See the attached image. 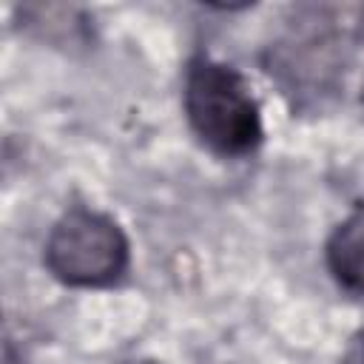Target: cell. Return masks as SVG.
Listing matches in <instances>:
<instances>
[{"mask_svg": "<svg viewBox=\"0 0 364 364\" xmlns=\"http://www.w3.org/2000/svg\"><path fill=\"white\" fill-rule=\"evenodd\" d=\"M185 111L196 136L216 154L242 156L262 142L259 105L230 65L196 57L185 77Z\"/></svg>", "mask_w": 364, "mask_h": 364, "instance_id": "obj_1", "label": "cell"}, {"mask_svg": "<svg viewBox=\"0 0 364 364\" xmlns=\"http://www.w3.org/2000/svg\"><path fill=\"white\" fill-rule=\"evenodd\" d=\"M46 264L71 287H102L125 273L128 239L111 216L71 208L46 239Z\"/></svg>", "mask_w": 364, "mask_h": 364, "instance_id": "obj_2", "label": "cell"}, {"mask_svg": "<svg viewBox=\"0 0 364 364\" xmlns=\"http://www.w3.org/2000/svg\"><path fill=\"white\" fill-rule=\"evenodd\" d=\"M327 267L344 290L364 296V208L353 210L333 230L327 242Z\"/></svg>", "mask_w": 364, "mask_h": 364, "instance_id": "obj_3", "label": "cell"}, {"mask_svg": "<svg viewBox=\"0 0 364 364\" xmlns=\"http://www.w3.org/2000/svg\"><path fill=\"white\" fill-rule=\"evenodd\" d=\"M347 364H364V333H358L350 344V353H347Z\"/></svg>", "mask_w": 364, "mask_h": 364, "instance_id": "obj_4", "label": "cell"}, {"mask_svg": "<svg viewBox=\"0 0 364 364\" xmlns=\"http://www.w3.org/2000/svg\"><path fill=\"white\" fill-rule=\"evenodd\" d=\"M361 100H364V97H361Z\"/></svg>", "mask_w": 364, "mask_h": 364, "instance_id": "obj_5", "label": "cell"}]
</instances>
